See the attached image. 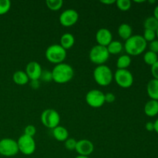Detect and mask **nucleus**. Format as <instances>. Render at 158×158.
<instances>
[{"label":"nucleus","mask_w":158,"mask_h":158,"mask_svg":"<svg viewBox=\"0 0 158 158\" xmlns=\"http://www.w3.org/2000/svg\"><path fill=\"white\" fill-rule=\"evenodd\" d=\"M148 46V43L143 37L140 35H133L127 40L125 41L124 48L127 55L138 56L143 53Z\"/></svg>","instance_id":"1"},{"label":"nucleus","mask_w":158,"mask_h":158,"mask_svg":"<svg viewBox=\"0 0 158 158\" xmlns=\"http://www.w3.org/2000/svg\"><path fill=\"white\" fill-rule=\"evenodd\" d=\"M52 74V81L60 84H64L72 80L74 76V70L69 64L62 63L54 66Z\"/></svg>","instance_id":"2"},{"label":"nucleus","mask_w":158,"mask_h":158,"mask_svg":"<svg viewBox=\"0 0 158 158\" xmlns=\"http://www.w3.org/2000/svg\"><path fill=\"white\" fill-rule=\"evenodd\" d=\"M94 78L96 83L102 86H106L112 83L114 73L106 65L97 66L94 70Z\"/></svg>","instance_id":"3"},{"label":"nucleus","mask_w":158,"mask_h":158,"mask_svg":"<svg viewBox=\"0 0 158 158\" xmlns=\"http://www.w3.org/2000/svg\"><path fill=\"white\" fill-rule=\"evenodd\" d=\"M46 60L53 64H60L63 63L66 58V50L60 44H53L49 46L45 52Z\"/></svg>","instance_id":"4"},{"label":"nucleus","mask_w":158,"mask_h":158,"mask_svg":"<svg viewBox=\"0 0 158 158\" xmlns=\"http://www.w3.org/2000/svg\"><path fill=\"white\" fill-rule=\"evenodd\" d=\"M110 57V53L106 47L100 45H96L91 48L89 53L90 61L97 66L104 65Z\"/></svg>","instance_id":"5"},{"label":"nucleus","mask_w":158,"mask_h":158,"mask_svg":"<svg viewBox=\"0 0 158 158\" xmlns=\"http://www.w3.org/2000/svg\"><path fill=\"white\" fill-rule=\"evenodd\" d=\"M41 122L46 127L54 129L59 126L60 123V116L54 109H46L41 114Z\"/></svg>","instance_id":"6"},{"label":"nucleus","mask_w":158,"mask_h":158,"mask_svg":"<svg viewBox=\"0 0 158 158\" xmlns=\"http://www.w3.org/2000/svg\"><path fill=\"white\" fill-rule=\"evenodd\" d=\"M17 144L19 152L26 156L33 154L36 148V144L33 137H29L25 134H23L19 137Z\"/></svg>","instance_id":"7"},{"label":"nucleus","mask_w":158,"mask_h":158,"mask_svg":"<svg viewBox=\"0 0 158 158\" xmlns=\"http://www.w3.org/2000/svg\"><path fill=\"white\" fill-rule=\"evenodd\" d=\"M19 152L16 140L12 138H3L0 140V155L14 157Z\"/></svg>","instance_id":"8"},{"label":"nucleus","mask_w":158,"mask_h":158,"mask_svg":"<svg viewBox=\"0 0 158 158\" xmlns=\"http://www.w3.org/2000/svg\"><path fill=\"white\" fill-rule=\"evenodd\" d=\"M117 84L122 88H130L134 83V76L128 69H117L114 74Z\"/></svg>","instance_id":"9"},{"label":"nucleus","mask_w":158,"mask_h":158,"mask_svg":"<svg viewBox=\"0 0 158 158\" xmlns=\"http://www.w3.org/2000/svg\"><path fill=\"white\" fill-rule=\"evenodd\" d=\"M85 100L91 107L100 108L105 103V94L100 89H91L86 94Z\"/></svg>","instance_id":"10"},{"label":"nucleus","mask_w":158,"mask_h":158,"mask_svg":"<svg viewBox=\"0 0 158 158\" xmlns=\"http://www.w3.org/2000/svg\"><path fill=\"white\" fill-rule=\"evenodd\" d=\"M79 19V14L75 9H68L60 15V24L65 27H70L75 25Z\"/></svg>","instance_id":"11"},{"label":"nucleus","mask_w":158,"mask_h":158,"mask_svg":"<svg viewBox=\"0 0 158 158\" xmlns=\"http://www.w3.org/2000/svg\"><path fill=\"white\" fill-rule=\"evenodd\" d=\"M75 151L80 156L89 157L94 151V145L87 139H82L77 141Z\"/></svg>","instance_id":"12"},{"label":"nucleus","mask_w":158,"mask_h":158,"mask_svg":"<svg viewBox=\"0 0 158 158\" xmlns=\"http://www.w3.org/2000/svg\"><path fill=\"white\" fill-rule=\"evenodd\" d=\"M42 71V66L38 62L31 61L26 65L25 72L30 80H40Z\"/></svg>","instance_id":"13"},{"label":"nucleus","mask_w":158,"mask_h":158,"mask_svg":"<svg viewBox=\"0 0 158 158\" xmlns=\"http://www.w3.org/2000/svg\"><path fill=\"white\" fill-rule=\"evenodd\" d=\"M97 44L106 47L113 41V35L110 30L106 28H101L96 33Z\"/></svg>","instance_id":"14"},{"label":"nucleus","mask_w":158,"mask_h":158,"mask_svg":"<svg viewBox=\"0 0 158 158\" xmlns=\"http://www.w3.org/2000/svg\"><path fill=\"white\" fill-rule=\"evenodd\" d=\"M147 93L151 100L158 101V80L152 79L147 85Z\"/></svg>","instance_id":"15"},{"label":"nucleus","mask_w":158,"mask_h":158,"mask_svg":"<svg viewBox=\"0 0 158 158\" xmlns=\"http://www.w3.org/2000/svg\"><path fill=\"white\" fill-rule=\"evenodd\" d=\"M144 114L150 117H154L158 114V101L150 100L146 103L143 108Z\"/></svg>","instance_id":"16"},{"label":"nucleus","mask_w":158,"mask_h":158,"mask_svg":"<svg viewBox=\"0 0 158 158\" xmlns=\"http://www.w3.org/2000/svg\"><path fill=\"white\" fill-rule=\"evenodd\" d=\"M52 135L56 140L61 142L66 141L69 138V132L67 129L60 125L52 129Z\"/></svg>","instance_id":"17"},{"label":"nucleus","mask_w":158,"mask_h":158,"mask_svg":"<svg viewBox=\"0 0 158 158\" xmlns=\"http://www.w3.org/2000/svg\"><path fill=\"white\" fill-rule=\"evenodd\" d=\"M74 43H75V38H74V35L73 34L66 32V33H64L60 37V45L66 50L73 47Z\"/></svg>","instance_id":"18"},{"label":"nucleus","mask_w":158,"mask_h":158,"mask_svg":"<svg viewBox=\"0 0 158 158\" xmlns=\"http://www.w3.org/2000/svg\"><path fill=\"white\" fill-rule=\"evenodd\" d=\"M12 80L15 84L19 85V86H24V85L27 84L29 81L27 74L26 73L25 71L23 70L15 71L12 76Z\"/></svg>","instance_id":"19"},{"label":"nucleus","mask_w":158,"mask_h":158,"mask_svg":"<svg viewBox=\"0 0 158 158\" xmlns=\"http://www.w3.org/2000/svg\"><path fill=\"white\" fill-rule=\"evenodd\" d=\"M132 27L127 23H122L118 27V35L122 40H127L130 37L132 36Z\"/></svg>","instance_id":"20"},{"label":"nucleus","mask_w":158,"mask_h":158,"mask_svg":"<svg viewBox=\"0 0 158 158\" xmlns=\"http://www.w3.org/2000/svg\"><path fill=\"white\" fill-rule=\"evenodd\" d=\"M108 52H109L110 55L113 54V55H116V54H119L122 52L123 49V45L122 43L118 40H113L107 46H106Z\"/></svg>","instance_id":"21"},{"label":"nucleus","mask_w":158,"mask_h":158,"mask_svg":"<svg viewBox=\"0 0 158 158\" xmlns=\"http://www.w3.org/2000/svg\"><path fill=\"white\" fill-rule=\"evenodd\" d=\"M131 64V58L129 55L125 54L119 56L117 60V69H127Z\"/></svg>","instance_id":"22"},{"label":"nucleus","mask_w":158,"mask_h":158,"mask_svg":"<svg viewBox=\"0 0 158 158\" xmlns=\"http://www.w3.org/2000/svg\"><path fill=\"white\" fill-rule=\"evenodd\" d=\"M143 26L144 29H150L156 32L158 29V21L154 16H149L144 20Z\"/></svg>","instance_id":"23"},{"label":"nucleus","mask_w":158,"mask_h":158,"mask_svg":"<svg viewBox=\"0 0 158 158\" xmlns=\"http://www.w3.org/2000/svg\"><path fill=\"white\" fill-rule=\"evenodd\" d=\"M143 61L146 64L149 65V66H153L155 63L158 61V56L157 54L155 52H153L151 51H148L143 55Z\"/></svg>","instance_id":"24"},{"label":"nucleus","mask_w":158,"mask_h":158,"mask_svg":"<svg viewBox=\"0 0 158 158\" xmlns=\"http://www.w3.org/2000/svg\"><path fill=\"white\" fill-rule=\"evenodd\" d=\"M46 5L50 10L58 11L63 5V0H46Z\"/></svg>","instance_id":"25"},{"label":"nucleus","mask_w":158,"mask_h":158,"mask_svg":"<svg viewBox=\"0 0 158 158\" xmlns=\"http://www.w3.org/2000/svg\"><path fill=\"white\" fill-rule=\"evenodd\" d=\"M116 5L120 10L126 12L131 8V2L130 0H117Z\"/></svg>","instance_id":"26"},{"label":"nucleus","mask_w":158,"mask_h":158,"mask_svg":"<svg viewBox=\"0 0 158 158\" xmlns=\"http://www.w3.org/2000/svg\"><path fill=\"white\" fill-rule=\"evenodd\" d=\"M11 9V2L9 0H0V15L7 13Z\"/></svg>","instance_id":"27"},{"label":"nucleus","mask_w":158,"mask_h":158,"mask_svg":"<svg viewBox=\"0 0 158 158\" xmlns=\"http://www.w3.org/2000/svg\"><path fill=\"white\" fill-rule=\"evenodd\" d=\"M143 37V39L145 40V41L147 43H151V42L154 41L156 40L157 36H156V32L153 30H150V29H144V32H143V35H142Z\"/></svg>","instance_id":"28"},{"label":"nucleus","mask_w":158,"mask_h":158,"mask_svg":"<svg viewBox=\"0 0 158 158\" xmlns=\"http://www.w3.org/2000/svg\"><path fill=\"white\" fill-rule=\"evenodd\" d=\"M43 82L45 83H49V82L52 81V71L49 70H43L42 71L41 76H40V79Z\"/></svg>","instance_id":"29"},{"label":"nucleus","mask_w":158,"mask_h":158,"mask_svg":"<svg viewBox=\"0 0 158 158\" xmlns=\"http://www.w3.org/2000/svg\"><path fill=\"white\" fill-rule=\"evenodd\" d=\"M77 140H76L74 138H68L66 141H64L65 148L69 151H74L77 147Z\"/></svg>","instance_id":"30"},{"label":"nucleus","mask_w":158,"mask_h":158,"mask_svg":"<svg viewBox=\"0 0 158 158\" xmlns=\"http://www.w3.org/2000/svg\"><path fill=\"white\" fill-rule=\"evenodd\" d=\"M36 134V128L33 125H28L24 129V134L29 137H33Z\"/></svg>","instance_id":"31"},{"label":"nucleus","mask_w":158,"mask_h":158,"mask_svg":"<svg viewBox=\"0 0 158 158\" xmlns=\"http://www.w3.org/2000/svg\"><path fill=\"white\" fill-rule=\"evenodd\" d=\"M149 49L150 51L155 53H158V40H155L154 41L149 43Z\"/></svg>","instance_id":"32"},{"label":"nucleus","mask_w":158,"mask_h":158,"mask_svg":"<svg viewBox=\"0 0 158 158\" xmlns=\"http://www.w3.org/2000/svg\"><path fill=\"white\" fill-rule=\"evenodd\" d=\"M116 100V96L113 93H107L105 94V103H114Z\"/></svg>","instance_id":"33"},{"label":"nucleus","mask_w":158,"mask_h":158,"mask_svg":"<svg viewBox=\"0 0 158 158\" xmlns=\"http://www.w3.org/2000/svg\"><path fill=\"white\" fill-rule=\"evenodd\" d=\"M151 74L154 77V79L158 80V61L151 66Z\"/></svg>","instance_id":"34"},{"label":"nucleus","mask_w":158,"mask_h":158,"mask_svg":"<svg viewBox=\"0 0 158 158\" xmlns=\"http://www.w3.org/2000/svg\"><path fill=\"white\" fill-rule=\"evenodd\" d=\"M30 86L32 89H37L40 88V80H31L30 81Z\"/></svg>","instance_id":"35"},{"label":"nucleus","mask_w":158,"mask_h":158,"mask_svg":"<svg viewBox=\"0 0 158 158\" xmlns=\"http://www.w3.org/2000/svg\"><path fill=\"white\" fill-rule=\"evenodd\" d=\"M145 128L148 131H150V132H152V131H154V122H148L145 125Z\"/></svg>","instance_id":"36"},{"label":"nucleus","mask_w":158,"mask_h":158,"mask_svg":"<svg viewBox=\"0 0 158 158\" xmlns=\"http://www.w3.org/2000/svg\"><path fill=\"white\" fill-rule=\"evenodd\" d=\"M100 2L105 5H112L116 3V0H101Z\"/></svg>","instance_id":"37"},{"label":"nucleus","mask_w":158,"mask_h":158,"mask_svg":"<svg viewBox=\"0 0 158 158\" xmlns=\"http://www.w3.org/2000/svg\"><path fill=\"white\" fill-rule=\"evenodd\" d=\"M153 16H154V18H155L158 21V6H157L155 8H154V15H153Z\"/></svg>","instance_id":"38"},{"label":"nucleus","mask_w":158,"mask_h":158,"mask_svg":"<svg viewBox=\"0 0 158 158\" xmlns=\"http://www.w3.org/2000/svg\"><path fill=\"white\" fill-rule=\"evenodd\" d=\"M154 131L158 134V118L154 122Z\"/></svg>","instance_id":"39"},{"label":"nucleus","mask_w":158,"mask_h":158,"mask_svg":"<svg viewBox=\"0 0 158 158\" xmlns=\"http://www.w3.org/2000/svg\"><path fill=\"white\" fill-rule=\"evenodd\" d=\"M75 158H89V157H85V156H80V155H78L77 157H76Z\"/></svg>","instance_id":"40"},{"label":"nucleus","mask_w":158,"mask_h":158,"mask_svg":"<svg viewBox=\"0 0 158 158\" xmlns=\"http://www.w3.org/2000/svg\"><path fill=\"white\" fill-rule=\"evenodd\" d=\"M156 36H157V40H158V29H157V30L156 31Z\"/></svg>","instance_id":"41"}]
</instances>
